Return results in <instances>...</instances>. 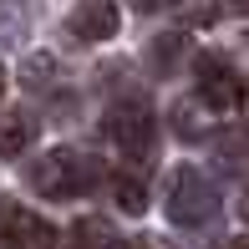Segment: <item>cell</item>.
<instances>
[{"label":"cell","mask_w":249,"mask_h":249,"mask_svg":"<svg viewBox=\"0 0 249 249\" xmlns=\"http://www.w3.org/2000/svg\"><path fill=\"white\" fill-rule=\"evenodd\" d=\"M51 244H56V234L46 219H36L26 203L0 194V249H51Z\"/></svg>","instance_id":"5"},{"label":"cell","mask_w":249,"mask_h":249,"mask_svg":"<svg viewBox=\"0 0 249 249\" xmlns=\"http://www.w3.org/2000/svg\"><path fill=\"white\" fill-rule=\"evenodd\" d=\"M194 82H198V102L209 112H239L244 107V76L219 51H203L194 61Z\"/></svg>","instance_id":"4"},{"label":"cell","mask_w":249,"mask_h":249,"mask_svg":"<svg viewBox=\"0 0 249 249\" xmlns=\"http://www.w3.org/2000/svg\"><path fill=\"white\" fill-rule=\"evenodd\" d=\"M117 249H168V244L153 239V234H142V239H127V244H117Z\"/></svg>","instance_id":"10"},{"label":"cell","mask_w":249,"mask_h":249,"mask_svg":"<svg viewBox=\"0 0 249 249\" xmlns=\"http://www.w3.org/2000/svg\"><path fill=\"white\" fill-rule=\"evenodd\" d=\"M36 142V117L31 112H5L0 117V158H20Z\"/></svg>","instance_id":"7"},{"label":"cell","mask_w":249,"mask_h":249,"mask_svg":"<svg viewBox=\"0 0 249 249\" xmlns=\"http://www.w3.org/2000/svg\"><path fill=\"white\" fill-rule=\"evenodd\" d=\"M229 249H249V234H244V239H234V244H229Z\"/></svg>","instance_id":"11"},{"label":"cell","mask_w":249,"mask_h":249,"mask_svg":"<svg viewBox=\"0 0 249 249\" xmlns=\"http://www.w3.org/2000/svg\"><path fill=\"white\" fill-rule=\"evenodd\" d=\"M168 219L173 224H188V229H198V224H209L213 213H219V188L209 183V173L203 168H173V178H168Z\"/></svg>","instance_id":"3"},{"label":"cell","mask_w":249,"mask_h":249,"mask_svg":"<svg viewBox=\"0 0 249 249\" xmlns=\"http://www.w3.org/2000/svg\"><path fill=\"white\" fill-rule=\"evenodd\" d=\"M112 194H117V209H127V213H142V209H148V188H142V178H132V173H117V178H112Z\"/></svg>","instance_id":"8"},{"label":"cell","mask_w":249,"mask_h":249,"mask_svg":"<svg viewBox=\"0 0 249 249\" xmlns=\"http://www.w3.org/2000/svg\"><path fill=\"white\" fill-rule=\"evenodd\" d=\"M0 97H5V66H0Z\"/></svg>","instance_id":"12"},{"label":"cell","mask_w":249,"mask_h":249,"mask_svg":"<svg viewBox=\"0 0 249 249\" xmlns=\"http://www.w3.org/2000/svg\"><path fill=\"white\" fill-rule=\"evenodd\" d=\"M102 178H107L102 158L82 153V148H51L26 168V183L41 198H82V194H92Z\"/></svg>","instance_id":"1"},{"label":"cell","mask_w":249,"mask_h":249,"mask_svg":"<svg viewBox=\"0 0 249 249\" xmlns=\"http://www.w3.org/2000/svg\"><path fill=\"white\" fill-rule=\"evenodd\" d=\"M178 0H132V10H142V16H158V10H173Z\"/></svg>","instance_id":"9"},{"label":"cell","mask_w":249,"mask_h":249,"mask_svg":"<svg viewBox=\"0 0 249 249\" xmlns=\"http://www.w3.org/2000/svg\"><path fill=\"white\" fill-rule=\"evenodd\" d=\"M244 219H249V203H244Z\"/></svg>","instance_id":"13"},{"label":"cell","mask_w":249,"mask_h":249,"mask_svg":"<svg viewBox=\"0 0 249 249\" xmlns=\"http://www.w3.org/2000/svg\"><path fill=\"white\" fill-rule=\"evenodd\" d=\"M117 26H122L117 0H76V10L66 16V31L76 41H112Z\"/></svg>","instance_id":"6"},{"label":"cell","mask_w":249,"mask_h":249,"mask_svg":"<svg viewBox=\"0 0 249 249\" xmlns=\"http://www.w3.org/2000/svg\"><path fill=\"white\" fill-rule=\"evenodd\" d=\"M102 138L112 142L127 163H153L158 153V122H153V107L148 102H112L102 112Z\"/></svg>","instance_id":"2"}]
</instances>
